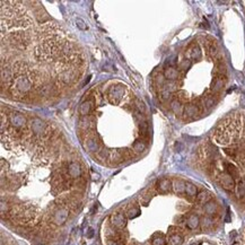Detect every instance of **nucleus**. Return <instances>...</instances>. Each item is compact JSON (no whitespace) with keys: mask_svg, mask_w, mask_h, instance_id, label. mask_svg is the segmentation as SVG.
Wrapping results in <instances>:
<instances>
[{"mask_svg":"<svg viewBox=\"0 0 245 245\" xmlns=\"http://www.w3.org/2000/svg\"><path fill=\"white\" fill-rule=\"evenodd\" d=\"M239 131V118L229 116L218 125L215 132V140L218 144L227 145L235 140Z\"/></svg>","mask_w":245,"mask_h":245,"instance_id":"1","label":"nucleus"},{"mask_svg":"<svg viewBox=\"0 0 245 245\" xmlns=\"http://www.w3.org/2000/svg\"><path fill=\"white\" fill-rule=\"evenodd\" d=\"M108 102L112 105H118L120 102L122 101L123 96H124V86L122 85H113L108 88V93H106Z\"/></svg>","mask_w":245,"mask_h":245,"instance_id":"2","label":"nucleus"},{"mask_svg":"<svg viewBox=\"0 0 245 245\" xmlns=\"http://www.w3.org/2000/svg\"><path fill=\"white\" fill-rule=\"evenodd\" d=\"M219 183L224 189H226L228 191L235 189V180L227 173H223L219 175Z\"/></svg>","mask_w":245,"mask_h":245,"instance_id":"3","label":"nucleus"},{"mask_svg":"<svg viewBox=\"0 0 245 245\" xmlns=\"http://www.w3.org/2000/svg\"><path fill=\"white\" fill-rule=\"evenodd\" d=\"M184 119H194L200 114V106L195 104H187L184 106Z\"/></svg>","mask_w":245,"mask_h":245,"instance_id":"4","label":"nucleus"},{"mask_svg":"<svg viewBox=\"0 0 245 245\" xmlns=\"http://www.w3.org/2000/svg\"><path fill=\"white\" fill-rule=\"evenodd\" d=\"M31 86H32V84H31L29 79L26 78V77H24V76L18 77V79L16 80V88L19 92H22V93L28 92L29 89H31Z\"/></svg>","mask_w":245,"mask_h":245,"instance_id":"5","label":"nucleus"},{"mask_svg":"<svg viewBox=\"0 0 245 245\" xmlns=\"http://www.w3.org/2000/svg\"><path fill=\"white\" fill-rule=\"evenodd\" d=\"M69 217V211L65 208H61L59 209L56 214H54V217H53V220L57 225H63V224L67 221Z\"/></svg>","mask_w":245,"mask_h":245,"instance_id":"6","label":"nucleus"},{"mask_svg":"<svg viewBox=\"0 0 245 245\" xmlns=\"http://www.w3.org/2000/svg\"><path fill=\"white\" fill-rule=\"evenodd\" d=\"M111 223H112V225L114 226V227H116V228H123L125 225H127V218L123 216L122 214H114V215H112V217H111Z\"/></svg>","mask_w":245,"mask_h":245,"instance_id":"7","label":"nucleus"},{"mask_svg":"<svg viewBox=\"0 0 245 245\" xmlns=\"http://www.w3.org/2000/svg\"><path fill=\"white\" fill-rule=\"evenodd\" d=\"M173 187V182L168 179H162L157 182V189H158L159 192L162 193H166L168 192Z\"/></svg>","mask_w":245,"mask_h":245,"instance_id":"8","label":"nucleus"},{"mask_svg":"<svg viewBox=\"0 0 245 245\" xmlns=\"http://www.w3.org/2000/svg\"><path fill=\"white\" fill-rule=\"evenodd\" d=\"M9 121L15 128H21L25 124V118L19 113H13L9 116Z\"/></svg>","mask_w":245,"mask_h":245,"instance_id":"9","label":"nucleus"},{"mask_svg":"<svg viewBox=\"0 0 245 245\" xmlns=\"http://www.w3.org/2000/svg\"><path fill=\"white\" fill-rule=\"evenodd\" d=\"M68 173L71 176L72 179H76V177H79L80 174H81V168L80 165L76 162H72L68 166Z\"/></svg>","mask_w":245,"mask_h":245,"instance_id":"10","label":"nucleus"},{"mask_svg":"<svg viewBox=\"0 0 245 245\" xmlns=\"http://www.w3.org/2000/svg\"><path fill=\"white\" fill-rule=\"evenodd\" d=\"M225 87V78L224 77H217L211 83V90L214 93H219Z\"/></svg>","mask_w":245,"mask_h":245,"instance_id":"11","label":"nucleus"},{"mask_svg":"<svg viewBox=\"0 0 245 245\" xmlns=\"http://www.w3.org/2000/svg\"><path fill=\"white\" fill-rule=\"evenodd\" d=\"M179 70L176 69V68H174V67H168V68H166L165 71H164V77H165V79L170 80V81H174V80H176L177 78H179Z\"/></svg>","mask_w":245,"mask_h":245,"instance_id":"12","label":"nucleus"},{"mask_svg":"<svg viewBox=\"0 0 245 245\" xmlns=\"http://www.w3.org/2000/svg\"><path fill=\"white\" fill-rule=\"evenodd\" d=\"M185 223H187V228H190V229H195V228H198L199 225H200V218L197 216L195 214H191V215L187 218Z\"/></svg>","mask_w":245,"mask_h":245,"instance_id":"13","label":"nucleus"},{"mask_svg":"<svg viewBox=\"0 0 245 245\" xmlns=\"http://www.w3.org/2000/svg\"><path fill=\"white\" fill-rule=\"evenodd\" d=\"M171 110L173 111L175 114L180 115V114H183V111H184V106L182 105V101L175 98L173 101L171 102Z\"/></svg>","mask_w":245,"mask_h":245,"instance_id":"14","label":"nucleus"},{"mask_svg":"<svg viewBox=\"0 0 245 245\" xmlns=\"http://www.w3.org/2000/svg\"><path fill=\"white\" fill-rule=\"evenodd\" d=\"M187 56L190 57V59H192V60H199V59L201 58V50H200V48L197 44L192 45L189 49Z\"/></svg>","mask_w":245,"mask_h":245,"instance_id":"15","label":"nucleus"},{"mask_svg":"<svg viewBox=\"0 0 245 245\" xmlns=\"http://www.w3.org/2000/svg\"><path fill=\"white\" fill-rule=\"evenodd\" d=\"M185 187H187V183L182 180H175L173 181V190L176 193H184L185 192Z\"/></svg>","mask_w":245,"mask_h":245,"instance_id":"16","label":"nucleus"},{"mask_svg":"<svg viewBox=\"0 0 245 245\" xmlns=\"http://www.w3.org/2000/svg\"><path fill=\"white\" fill-rule=\"evenodd\" d=\"M225 168H226V173L229 174L233 179H236L239 176V173H238L237 167L231 164V163H225Z\"/></svg>","mask_w":245,"mask_h":245,"instance_id":"17","label":"nucleus"},{"mask_svg":"<svg viewBox=\"0 0 245 245\" xmlns=\"http://www.w3.org/2000/svg\"><path fill=\"white\" fill-rule=\"evenodd\" d=\"M60 78H61V80H63L65 83H71L72 80L76 79V73L71 71V70H65V71L61 72Z\"/></svg>","mask_w":245,"mask_h":245,"instance_id":"18","label":"nucleus"},{"mask_svg":"<svg viewBox=\"0 0 245 245\" xmlns=\"http://www.w3.org/2000/svg\"><path fill=\"white\" fill-rule=\"evenodd\" d=\"M93 108V102L92 101H86L84 102L79 108V113L81 115H87Z\"/></svg>","mask_w":245,"mask_h":245,"instance_id":"19","label":"nucleus"},{"mask_svg":"<svg viewBox=\"0 0 245 245\" xmlns=\"http://www.w3.org/2000/svg\"><path fill=\"white\" fill-rule=\"evenodd\" d=\"M206 49H207V51H208V53H209V56L211 58H216L217 56H218V53H219L218 48H217V44L215 42H210V43L206 44Z\"/></svg>","mask_w":245,"mask_h":245,"instance_id":"20","label":"nucleus"},{"mask_svg":"<svg viewBox=\"0 0 245 245\" xmlns=\"http://www.w3.org/2000/svg\"><path fill=\"white\" fill-rule=\"evenodd\" d=\"M197 199H198V202H200L202 204H206V203H208L209 201H211V195L207 191H201L200 193H198Z\"/></svg>","mask_w":245,"mask_h":245,"instance_id":"21","label":"nucleus"},{"mask_svg":"<svg viewBox=\"0 0 245 245\" xmlns=\"http://www.w3.org/2000/svg\"><path fill=\"white\" fill-rule=\"evenodd\" d=\"M152 245H166L165 236L162 235L160 233H156L152 238Z\"/></svg>","mask_w":245,"mask_h":245,"instance_id":"22","label":"nucleus"},{"mask_svg":"<svg viewBox=\"0 0 245 245\" xmlns=\"http://www.w3.org/2000/svg\"><path fill=\"white\" fill-rule=\"evenodd\" d=\"M217 211V204L214 201H209L208 203L204 204V212L209 216H212L214 214H216Z\"/></svg>","mask_w":245,"mask_h":245,"instance_id":"23","label":"nucleus"},{"mask_svg":"<svg viewBox=\"0 0 245 245\" xmlns=\"http://www.w3.org/2000/svg\"><path fill=\"white\" fill-rule=\"evenodd\" d=\"M227 72V68H226V65L224 63L223 61H218L216 65V73L218 77H225Z\"/></svg>","mask_w":245,"mask_h":245,"instance_id":"24","label":"nucleus"},{"mask_svg":"<svg viewBox=\"0 0 245 245\" xmlns=\"http://www.w3.org/2000/svg\"><path fill=\"white\" fill-rule=\"evenodd\" d=\"M139 130H140L141 137H144V138L149 137V125H148V122L141 121L140 124H139Z\"/></svg>","mask_w":245,"mask_h":245,"instance_id":"25","label":"nucleus"},{"mask_svg":"<svg viewBox=\"0 0 245 245\" xmlns=\"http://www.w3.org/2000/svg\"><path fill=\"white\" fill-rule=\"evenodd\" d=\"M170 243L172 245H182L183 243V237L180 233L176 234H171L170 235Z\"/></svg>","mask_w":245,"mask_h":245,"instance_id":"26","label":"nucleus"},{"mask_svg":"<svg viewBox=\"0 0 245 245\" xmlns=\"http://www.w3.org/2000/svg\"><path fill=\"white\" fill-rule=\"evenodd\" d=\"M132 149H133V152H137V154H141L146 149V144L142 140H137V141H135V144L132 146Z\"/></svg>","mask_w":245,"mask_h":245,"instance_id":"27","label":"nucleus"},{"mask_svg":"<svg viewBox=\"0 0 245 245\" xmlns=\"http://www.w3.org/2000/svg\"><path fill=\"white\" fill-rule=\"evenodd\" d=\"M185 193L189 197H195V195H198V189H197L194 184L187 182V187H185Z\"/></svg>","mask_w":245,"mask_h":245,"instance_id":"28","label":"nucleus"},{"mask_svg":"<svg viewBox=\"0 0 245 245\" xmlns=\"http://www.w3.org/2000/svg\"><path fill=\"white\" fill-rule=\"evenodd\" d=\"M87 148H88L90 152L97 150L98 145H97V141H96V139L94 137H89L87 139Z\"/></svg>","mask_w":245,"mask_h":245,"instance_id":"29","label":"nucleus"},{"mask_svg":"<svg viewBox=\"0 0 245 245\" xmlns=\"http://www.w3.org/2000/svg\"><path fill=\"white\" fill-rule=\"evenodd\" d=\"M32 127H33V130H34V132H35V133H40V132H42V131H43L44 124L41 120L36 119L35 121H34V123L32 124Z\"/></svg>","mask_w":245,"mask_h":245,"instance_id":"30","label":"nucleus"},{"mask_svg":"<svg viewBox=\"0 0 245 245\" xmlns=\"http://www.w3.org/2000/svg\"><path fill=\"white\" fill-rule=\"evenodd\" d=\"M237 195L239 198L245 197V180H241L237 184Z\"/></svg>","mask_w":245,"mask_h":245,"instance_id":"31","label":"nucleus"},{"mask_svg":"<svg viewBox=\"0 0 245 245\" xmlns=\"http://www.w3.org/2000/svg\"><path fill=\"white\" fill-rule=\"evenodd\" d=\"M215 100H214V97H211V96H206L204 98H203V101H202V104H203V106L207 108H212L214 105H215Z\"/></svg>","mask_w":245,"mask_h":245,"instance_id":"32","label":"nucleus"},{"mask_svg":"<svg viewBox=\"0 0 245 245\" xmlns=\"http://www.w3.org/2000/svg\"><path fill=\"white\" fill-rule=\"evenodd\" d=\"M140 215V210L138 208H132V209H129L128 212H127V217L128 218H136Z\"/></svg>","mask_w":245,"mask_h":245,"instance_id":"33","label":"nucleus"},{"mask_svg":"<svg viewBox=\"0 0 245 245\" xmlns=\"http://www.w3.org/2000/svg\"><path fill=\"white\" fill-rule=\"evenodd\" d=\"M108 245H123L122 238L120 237H113L108 239Z\"/></svg>","mask_w":245,"mask_h":245,"instance_id":"34","label":"nucleus"},{"mask_svg":"<svg viewBox=\"0 0 245 245\" xmlns=\"http://www.w3.org/2000/svg\"><path fill=\"white\" fill-rule=\"evenodd\" d=\"M190 66H191V62H190V60H187V59H185V60L181 61V63H180V69H181V70H183V71H187V69L190 68Z\"/></svg>","mask_w":245,"mask_h":245,"instance_id":"35","label":"nucleus"},{"mask_svg":"<svg viewBox=\"0 0 245 245\" xmlns=\"http://www.w3.org/2000/svg\"><path fill=\"white\" fill-rule=\"evenodd\" d=\"M76 23H77V26H78V28H79V29H83V31H85V29L87 28V25H86V23H85V21H84V19H81V18H78V19L76 21Z\"/></svg>","mask_w":245,"mask_h":245,"instance_id":"36","label":"nucleus"},{"mask_svg":"<svg viewBox=\"0 0 245 245\" xmlns=\"http://www.w3.org/2000/svg\"><path fill=\"white\" fill-rule=\"evenodd\" d=\"M241 104L245 106V95H242V97H241Z\"/></svg>","mask_w":245,"mask_h":245,"instance_id":"37","label":"nucleus"},{"mask_svg":"<svg viewBox=\"0 0 245 245\" xmlns=\"http://www.w3.org/2000/svg\"><path fill=\"white\" fill-rule=\"evenodd\" d=\"M89 234H88V237H92V236H93V229H92V228H89Z\"/></svg>","mask_w":245,"mask_h":245,"instance_id":"38","label":"nucleus"}]
</instances>
